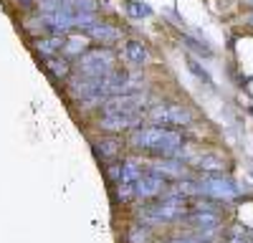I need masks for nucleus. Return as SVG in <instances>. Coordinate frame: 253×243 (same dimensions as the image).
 <instances>
[{"instance_id": "12", "label": "nucleus", "mask_w": 253, "mask_h": 243, "mask_svg": "<svg viewBox=\"0 0 253 243\" xmlns=\"http://www.w3.org/2000/svg\"><path fill=\"white\" fill-rule=\"evenodd\" d=\"M86 36L94 38V40H101V43H114V40L122 38V33H119L114 26H109V23H94V26L86 31Z\"/></svg>"}, {"instance_id": "17", "label": "nucleus", "mask_w": 253, "mask_h": 243, "mask_svg": "<svg viewBox=\"0 0 253 243\" xmlns=\"http://www.w3.org/2000/svg\"><path fill=\"white\" fill-rule=\"evenodd\" d=\"M46 66H48V71L56 76V79H63V76H69V61L66 58H58V56H53V58H46Z\"/></svg>"}, {"instance_id": "25", "label": "nucleus", "mask_w": 253, "mask_h": 243, "mask_svg": "<svg viewBox=\"0 0 253 243\" xmlns=\"http://www.w3.org/2000/svg\"><path fill=\"white\" fill-rule=\"evenodd\" d=\"M248 3H251V5H253V0H248Z\"/></svg>"}, {"instance_id": "14", "label": "nucleus", "mask_w": 253, "mask_h": 243, "mask_svg": "<svg viewBox=\"0 0 253 243\" xmlns=\"http://www.w3.org/2000/svg\"><path fill=\"white\" fill-rule=\"evenodd\" d=\"M198 167H200L203 172H210V175H223V170H225V160H223L220 155H210V152H205V155L198 157Z\"/></svg>"}, {"instance_id": "16", "label": "nucleus", "mask_w": 253, "mask_h": 243, "mask_svg": "<svg viewBox=\"0 0 253 243\" xmlns=\"http://www.w3.org/2000/svg\"><path fill=\"white\" fill-rule=\"evenodd\" d=\"M94 152L101 160H112L119 152V142L117 139H99V142H94Z\"/></svg>"}, {"instance_id": "1", "label": "nucleus", "mask_w": 253, "mask_h": 243, "mask_svg": "<svg viewBox=\"0 0 253 243\" xmlns=\"http://www.w3.org/2000/svg\"><path fill=\"white\" fill-rule=\"evenodd\" d=\"M129 142L139 150H152L162 155L165 160L170 157H182V134L175 129H165V127H139L132 132Z\"/></svg>"}, {"instance_id": "24", "label": "nucleus", "mask_w": 253, "mask_h": 243, "mask_svg": "<svg viewBox=\"0 0 253 243\" xmlns=\"http://www.w3.org/2000/svg\"><path fill=\"white\" fill-rule=\"evenodd\" d=\"M248 23H251V26H253V13H251V18H248Z\"/></svg>"}, {"instance_id": "9", "label": "nucleus", "mask_w": 253, "mask_h": 243, "mask_svg": "<svg viewBox=\"0 0 253 243\" xmlns=\"http://www.w3.org/2000/svg\"><path fill=\"white\" fill-rule=\"evenodd\" d=\"M187 220L193 223L200 233H213V231H218V226H220V215L213 213V210H195V213L187 215Z\"/></svg>"}, {"instance_id": "8", "label": "nucleus", "mask_w": 253, "mask_h": 243, "mask_svg": "<svg viewBox=\"0 0 253 243\" xmlns=\"http://www.w3.org/2000/svg\"><path fill=\"white\" fill-rule=\"evenodd\" d=\"M165 185H167L165 177H160V175H155V172H142L139 180L134 182V193H137V198L150 200V198L162 195V193H165Z\"/></svg>"}, {"instance_id": "20", "label": "nucleus", "mask_w": 253, "mask_h": 243, "mask_svg": "<svg viewBox=\"0 0 253 243\" xmlns=\"http://www.w3.org/2000/svg\"><path fill=\"white\" fill-rule=\"evenodd\" d=\"M126 10H129V15H134V18L152 15V10L147 8V5H142V3H137V0H129V3H126Z\"/></svg>"}, {"instance_id": "3", "label": "nucleus", "mask_w": 253, "mask_h": 243, "mask_svg": "<svg viewBox=\"0 0 253 243\" xmlns=\"http://www.w3.org/2000/svg\"><path fill=\"white\" fill-rule=\"evenodd\" d=\"M114 71V53L109 48H94L79 56V74L81 76H107Z\"/></svg>"}, {"instance_id": "6", "label": "nucleus", "mask_w": 253, "mask_h": 243, "mask_svg": "<svg viewBox=\"0 0 253 243\" xmlns=\"http://www.w3.org/2000/svg\"><path fill=\"white\" fill-rule=\"evenodd\" d=\"M144 94L132 91V94H119L107 101H101V114H124V112H142L144 107Z\"/></svg>"}, {"instance_id": "13", "label": "nucleus", "mask_w": 253, "mask_h": 243, "mask_svg": "<svg viewBox=\"0 0 253 243\" xmlns=\"http://www.w3.org/2000/svg\"><path fill=\"white\" fill-rule=\"evenodd\" d=\"M63 46H66V40H63L61 36H46V38H38L36 40V48L41 56H46V58H53Z\"/></svg>"}, {"instance_id": "11", "label": "nucleus", "mask_w": 253, "mask_h": 243, "mask_svg": "<svg viewBox=\"0 0 253 243\" xmlns=\"http://www.w3.org/2000/svg\"><path fill=\"white\" fill-rule=\"evenodd\" d=\"M150 172H155V175H160V177H182L185 175V165L182 162H177V160H160V162H152L150 165Z\"/></svg>"}, {"instance_id": "7", "label": "nucleus", "mask_w": 253, "mask_h": 243, "mask_svg": "<svg viewBox=\"0 0 253 243\" xmlns=\"http://www.w3.org/2000/svg\"><path fill=\"white\" fill-rule=\"evenodd\" d=\"M142 112H124V114H104L101 117V129L107 132H126V129H134L139 122H142Z\"/></svg>"}, {"instance_id": "21", "label": "nucleus", "mask_w": 253, "mask_h": 243, "mask_svg": "<svg viewBox=\"0 0 253 243\" xmlns=\"http://www.w3.org/2000/svg\"><path fill=\"white\" fill-rule=\"evenodd\" d=\"M190 69H193V71H195V74H198L200 79H205V81H210V76H208V74H205V71H203V69L198 66V61H195V58H190Z\"/></svg>"}, {"instance_id": "19", "label": "nucleus", "mask_w": 253, "mask_h": 243, "mask_svg": "<svg viewBox=\"0 0 253 243\" xmlns=\"http://www.w3.org/2000/svg\"><path fill=\"white\" fill-rule=\"evenodd\" d=\"M63 48H66V53H81V56H84V53H86V51H84V48H86V38H84V36L69 38Z\"/></svg>"}, {"instance_id": "5", "label": "nucleus", "mask_w": 253, "mask_h": 243, "mask_svg": "<svg viewBox=\"0 0 253 243\" xmlns=\"http://www.w3.org/2000/svg\"><path fill=\"white\" fill-rule=\"evenodd\" d=\"M198 190L200 195H210V198H218V200H230L238 195V185L233 180H228L223 175H208L198 182Z\"/></svg>"}, {"instance_id": "22", "label": "nucleus", "mask_w": 253, "mask_h": 243, "mask_svg": "<svg viewBox=\"0 0 253 243\" xmlns=\"http://www.w3.org/2000/svg\"><path fill=\"white\" fill-rule=\"evenodd\" d=\"M170 243H193V241H182V238H177V241H170Z\"/></svg>"}, {"instance_id": "4", "label": "nucleus", "mask_w": 253, "mask_h": 243, "mask_svg": "<svg viewBox=\"0 0 253 243\" xmlns=\"http://www.w3.org/2000/svg\"><path fill=\"white\" fill-rule=\"evenodd\" d=\"M147 117H150L155 124H162L165 129L182 127V124L193 122V114H190V109H185L182 104H155Z\"/></svg>"}, {"instance_id": "23", "label": "nucleus", "mask_w": 253, "mask_h": 243, "mask_svg": "<svg viewBox=\"0 0 253 243\" xmlns=\"http://www.w3.org/2000/svg\"><path fill=\"white\" fill-rule=\"evenodd\" d=\"M20 3H23V5H28V3H33V0H20Z\"/></svg>"}, {"instance_id": "10", "label": "nucleus", "mask_w": 253, "mask_h": 243, "mask_svg": "<svg viewBox=\"0 0 253 243\" xmlns=\"http://www.w3.org/2000/svg\"><path fill=\"white\" fill-rule=\"evenodd\" d=\"M124 61L139 69L150 61V51H147V46L142 43V40H126L124 43Z\"/></svg>"}, {"instance_id": "15", "label": "nucleus", "mask_w": 253, "mask_h": 243, "mask_svg": "<svg viewBox=\"0 0 253 243\" xmlns=\"http://www.w3.org/2000/svg\"><path fill=\"white\" fill-rule=\"evenodd\" d=\"M142 175V167H139V162L137 160H124L122 165H119V182H126V185H134V182L139 180Z\"/></svg>"}, {"instance_id": "2", "label": "nucleus", "mask_w": 253, "mask_h": 243, "mask_svg": "<svg viewBox=\"0 0 253 243\" xmlns=\"http://www.w3.org/2000/svg\"><path fill=\"white\" fill-rule=\"evenodd\" d=\"M185 215V198L175 195V193H167L157 205H150L142 210V220L144 223H170Z\"/></svg>"}, {"instance_id": "18", "label": "nucleus", "mask_w": 253, "mask_h": 243, "mask_svg": "<svg viewBox=\"0 0 253 243\" xmlns=\"http://www.w3.org/2000/svg\"><path fill=\"white\" fill-rule=\"evenodd\" d=\"M150 228H147L144 226V223H142V226H132L129 228V233H126V241H129V243H150Z\"/></svg>"}]
</instances>
